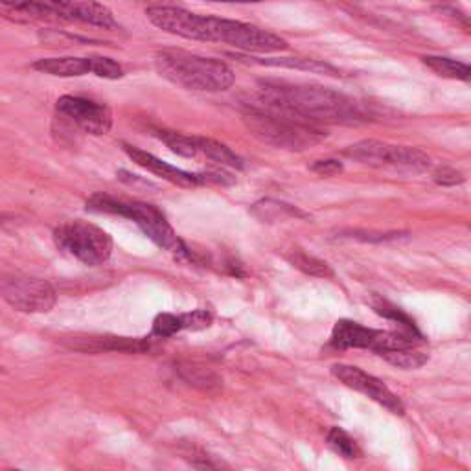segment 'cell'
<instances>
[{
	"label": "cell",
	"mask_w": 471,
	"mask_h": 471,
	"mask_svg": "<svg viewBox=\"0 0 471 471\" xmlns=\"http://www.w3.org/2000/svg\"><path fill=\"white\" fill-rule=\"evenodd\" d=\"M146 17L166 33L191 39V41L225 43L247 54H272L289 49L286 39L254 24L200 15L179 6H149Z\"/></svg>",
	"instance_id": "obj_1"
},
{
	"label": "cell",
	"mask_w": 471,
	"mask_h": 471,
	"mask_svg": "<svg viewBox=\"0 0 471 471\" xmlns=\"http://www.w3.org/2000/svg\"><path fill=\"white\" fill-rule=\"evenodd\" d=\"M265 107L286 111L300 120L321 126H358L372 120L365 103L342 93L319 85L288 82H260V94L254 100Z\"/></svg>",
	"instance_id": "obj_2"
},
{
	"label": "cell",
	"mask_w": 471,
	"mask_h": 471,
	"mask_svg": "<svg viewBox=\"0 0 471 471\" xmlns=\"http://www.w3.org/2000/svg\"><path fill=\"white\" fill-rule=\"evenodd\" d=\"M244 122L254 138L277 149L306 151L328 137L324 128L300 120L286 111L265 107L258 102L247 103Z\"/></svg>",
	"instance_id": "obj_3"
},
{
	"label": "cell",
	"mask_w": 471,
	"mask_h": 471,
	"mask_svg": "<svg viewBox=\"0 0 471 471\" xmlns=\"http://www.w3.org/2000/svg\"><path fill=\"white\" fill-rule=\"evenodd\" d=\"M87 210L126 218L133 221L156 247L172 253L179 260L198 262L193 251L188 249V245L179 238L166 216L155 205L129 200H116L105 193H94L91 200H87Z\"/></svg>",
	"instance_id": "obj_4"
},
{
	"label": "cell",
	"mask_w": 471,
	"mask_h": 471,
	"mask_svg": "<svg viewBox=\"0 0 471 471\" xmlns=\"http://www.w3.org/2000/svg\"><path fill=\"white\" fill-rule=\"evenodd\" d=\"M155 68L164 80L188 91L221 93L234 85V70L214 58L186 50H161L155 54Z\"/></svg>",
	"instance_id": "obj_5"
},
{
	"label": "cell",
	"mask_w": 471,
	"mask_h": 471,
	"mask_svg": "<svg viewBox=\"0 0 471 471\" xmlns=\"http://www.w3.org/2000/svg\"><path fill=\"white\" fill-rule=\"evenodd\" d=\"M54 244L61 253L89 267L105 263L112 253L111 236L103 228L82 219L65 221L56 227Z\"/></svg>",
	"instance_id": "obj_6"
},
{
	"label": "cell",
	"mask_w": 471,
	"mask_h": 471,
	"mask_svg": "<svg viewBox=\"0 0 471 471\" xmlns=\"http://www.w3.org/2000/svg\"><path fill=\"white\" fill-rule=\"evenodd\" d=\"M344 155L351 161L369 166H390L409 172H425L431 168V156L418 147L392 146L379 140H361L344 149Z\"/></svg>",
	"instance_id": "obj_7"
},
{
	"label": "cell",
	"mask_w": 471,
	"mask_h": 471,
	"mask_svg": "<svg viewBox=\"0 0 471 471\" xmlns=\"http://www.w3.org/2000/svg\"><path fill=\"white\" fill-rule=\"evenodd\" d=\"M333 348L346 350V348H365L376 351L381 358L387 351L395 350H405V348H416L422 341L414 339L404 332H383V330H372L360 323L353 321H337L332 330L330 339Z\"/></svg>",
	"instance_id": "obj_8"
},
{
	"label": "cell",
	"mask_w": 471,
	"mask_h": 471,
	"mask_svg": "<svg viewBox=\"0 0 471 471\" xmlns=\"http://www.w3.org/2000/svg\"><path fill=\"white\" fill-rule=\"evenodd\" d=\"M3 298L17 311L22 313H49L56 302L58 295L50 282L24 277V274H8L0 282Z\"/></svg>",
	"instance_id": "obj_9"
},
{
	"label": "cell",
	"mask_w": 471,
	"mask_h": 471,
	"mask_svg": "<svg viewBox=\"0 0 471 471\" xmlns=\"http://www.w3.org/2000/svg\"><path fill=\"white\" fill-rule=\"evenodd\" d=\"M31 68L56 77H80L85 74H94L103 77V80H120V77H124L122 65L103 56L47 58L35 61Z\"/></svg>",
	"instance_id": "obj_10"
},
{
	"label": "cell",
	"mask_w": 471,
	"mask_h": 471,
	"mask_svg": "<svg viewBox=\"0 0 471 471\" xmlns=\"http://www.w3.org/2000/svg\"><path fill=\"white\" fill-rule=\"evenodd\" d=\"M56 111L65 120L93 137L107 135L112 128V112L105 103L84 96H61L56 102Z\"/></svg>",
	"instance_id": "obj_11"
},
{
	"label": "cell",
	"mask_w": 471,
	"mask_h": 471,
	"mask_svg": "<svg viewBox=\"0 0 471 471\" xmlns=\"http://www.w3.org/2000/svg\"><path fill=\"white\" fill-rule=\"evenodd\" d=\"M39 15L41 19H56V21H67V22H82L103 30H118V26L112 12L98 3H39Z\"/></svg>",
	"instance_id": "obj_12"
},
{
	"label": "cell",
	"mask_w": 471,
	"mask_h": 471,
	"mask_svg": "<svg viewBox=\"0 0 471 471\" xmlns=\"http://www.w3.org/2000/svg\"><path fill=\"white\" fill-rule=\"evenodd\" d=\"M332 374L342 385L361 392V395L369 396L370 400H374L376 404H379L381 407H385L392 414H398V416L405 414V407H404L402 400L395 395V392H392L381 379L367 374L365 370H361L358 367H351V365H341L339 363V365L332 367Z\"/></svg>",
	"instance_id": "obj_13"
},
{
	"label": "cell",
	"mask_w": 471,
	"mask_h": 471,
	"mask_svg": "<svg viewBox=\"0 0 471 471\" xmlns=\"http://www.w3.org/2000/svg\"><path fill=\"white\" fill-rule=\"evenodd\" d=\"M126 155L129 156V159L144 168L146 172L156 175V177H161L175 186H181V188H195V186H200V184H207L210 181L214 182H225V175L221 173H191V172H184L177 166H172L164 161H161L159 156H155L137 146H131V144H122Z\"/></svg>",
	"instance_id": "obj_14"
},
{
	"label": "cell",
	"mask_w": 471,
	"mask_h": 471,
	"mask_svg": "<svg viewBox=\"0 0 471 471\" xmlns=\"http://www.w3.org/2000/svg\"><path fill=\"white\" fill-rule=\"evenodd\" d=\"M63 344L80 351H124V353H146L155 348L153 337H116V335H87L68 337Z\"/></svg>",
	"instance_id": "obj_15"
},
{
	"label": "cell",
	"mask_w": 471,
	"mask_h": 471,
	"mask_svg": "<svg viewBox=\"0 0 471 471\" xmlns=\"http://www.w3.org/2000/svg\"><path fill=\"white\" fill-rule=\"evenodd\" d=\"M212 313L207 309H195L190 313H181V315H173V313H161L153 321V328L149 337L156 339H168L182 330L200 332L212 326Z\"/></svg>",
	"instance_id": "obj_16"
},
{
	"label": "cell",
	"mask_w": 471,
	"mask_h": 471,
	"mask_svg": "<svg viewBox=\"0 0 471 471\" xmlns=\"http://www.w3.org/2000/svg\"><path fill=\"white\" fill-rule=\"evenodd\" d=\"M230 58L244 61V63H253V65H263V67H280V68H293V70H304V72H311V74H323V76H332V77H342L344 74L326 63V61H319V59H309V58H251V56H242V54H230Z\"/></svg>",
	"instance_id": "obj_17"
},
{
	"label": "cell",
	"mask_w": 471,
	"mask_h": 471,
	"mask_svg": "<svg viewBox=\"0 0 471 471\" xmlns=\"http://www.w3.org/2000/svg\"><path fill=\"white\" fill-rule=\"evenodd\" d=\"M198 149L201 156H207L209 161L218 163L219 166H227V168H236V170H242L244 168V159L234 153L228 146L214 140V138H207V137H198Z\"/></svg>",
	"instance_id": "obj_18"
},
{
	"label": "cell",
	"mask_w": 471,
	"mask_h": 471,
	"mask_svg": "<svg viewBox=\"0 0 471 471\" xmlns=\"http://www.w3.org/2000/svg\"><path fill=\"white\" fill-rule=\"evenodd\" d=\"M422 63L433 70L437 76L446 77V80H458L471 84V65L451 59V58H442V56H423Z\"/></svg>",
	"instance_id": "obj_19"
},
{
	"label": "cell",
	"mask_w": 471,
	"mask_h": 471,
	"mask_svg": "<svg viewBox=\"0 0 471 471\" xmlns=\"http://www.w3.org/2000/svg\"><path fill=\"white\" fill-rule=\"evenodd\" d=\"M253 216H256L262 221H279L286 218H295V219H309V214L300 210L298 207L274 201V200H262L251 209Z\"/></svg>",
	"instance_id": "obj_20"
},
{
	"label": "cell",
	"mask_w": 471,
	"mask_h": 471,
	"mask_svg": "<svg viewBox=\"0 0 471 471\" xmlns=\"http://www.w3.org/2000/svg\"><path fill=\"white\" fill-rule=\"evenodd\" d=\"M372 307L374 311L378 313V315L392 321V323H398L402 326V332L414 337V339H422L423 341V335L420 333L418 326L414 324V321L407 315V313L400 307H396L395 304H390L388 300L381 298V297H374L372 298Z\"/></svg>",
	"instance_id": "obj_21"
},
{
	"label": "cell",
	"mask_w": 471,
	"mask_h": 471,
	"mask_svg": "<svg viewBox=\"0 0 471 471\" xmlns=\"http://www.w3.org/2000/svg\"><path fill=\"white\" fill-rule=\"evenodd\" d=\"M182 458L198 471H234L223 458L216 457L214 453L200 448V446H188L181 451Z\"/></svg>",
	"instance_id": "obj_22"
},
{
	"label": "cell",
	"mask_w": 471,
	"mask_h": 471,
	"mask_svg": "<svg viewBox=\"0 0 471 471\" xmlns=\"http://www.w3.org/2000/svg\"><path fill=\"white\" fill-rule=\"evenodd\" d=\"M288 260H289L291 265H295L302 272L309 274V277H317V279H330V277H333V269L324 260H319L315 256H311V254L304 253L302 249H293L288 254Z\"/></svg>",
	"instance_id": "obj_23"
},
{
	"label": "cell",
	"mask_w": 471,
	"mask_h": 471,
	"mask_svg": "<svg viewBox=\"0 0 471 471\" xmlns=\"http://www.w3.org/2000/svg\"><path fill=\"white\" fill-rule=\"evenodd\" d=\"M155 137L159 138L161 142H164L173 153H177L181 156H186V159H193V156H200L198 137H190V135L166 131V129L155 131Z\"/></svg>",
	"instance_id": "obj_24"
},
{
	"label": "cell",
	"mask_w": 471,
	"mask_h": 471,
	"mask_svg": "<svg viewBox=\"0 0 471 471\" xmlns=\"http://www.w3.org/2000/svg\"><path fill=\"white\" fill-rule=\"evenodd\" d=\"M387 363H390L392 367H398L404 370H414L423 367L429 358L427 353H423L422 350L416 348H405V350H395V351H387L381 356Z\"/></svg>",
	"instance_id": "obj_25"
},
{
	"label": "cell",
	"mask_w": 471,
	"mask_h": 471,
	"mask_svg": "<svg viewBox=\"0 0 471 471\" xmlns=\"http://www.w3.org/2000/svg\"><path fill=\"white\" fill-rule=\"evenodd\" d=\"M326 440H328L330 448H332L335 453H339L341 457H344V458H360V457L363 455L361 449H360V446H358V442L353 440V439L346 433V431H342L341 427H332V429L328 431Z\"/></svg>",
	"instance_id": "obj_26"
},
{
	"label": "cell",
	"mask_w": 471,
	"mask_h": 471,
	"mask_svg": "<svg viewBox=\"0 0 471 471\" xmlns=\"http://www.w3.org/2000/svg\"><path fill=\"white\" fill-rule=\"evenodd\" d=\"M179 374L184 381H188L190 385L193 387H200V388H205V390H210L212 387H219V379L216 374L209 372L207 369H201V367H195V365H190V363H184V365H179Z\"/></svg>",
	"instance_id": "obj_27"
},
{
	"label": "cell",
	"mask_w": 471,
	"mask_h": 471,
	"mask_svg": "<svg viewBox=\"0 0 471 471\" xmlns=\"http://www.w3.org/2000/svg\"><path fill=\"white\" fill-rule=\"evenodd\" d=\"M404 236L402 232H372V230H344L341 232V238H351V240H360V242H390V240H396Z\"/></svg>",
	"instance_id": "obj_28"
},
{
	"label": "cell",
	"mask_w": 471,
	"mask_h": 471,
	"mask_svg": "<svg viewBox=\"0 0 471 471\" xmlns=\"http://www.w3.org/2000/svg\"><path fill=\"white\" fill-rule=\"evenodd\" d=\"M433 181L439 184V186H458L466 181V177L457 172L455 168H449V166H440L433 172Z\"/></svg>",
	"instance_id": "obj_29"
},
{
	"label": "cell",
	"mask_w": 471,
	"mask_h": 471,
	"mask_svg": "<svg viewBox=\"0 0 471 471\" xmlns=\"http://www.w3.org/2000/svg\"><path fill=\"white\" fill-rule=\"evenodd\" d=\"M309 170H311L313 173L323 175V177H333V175H337V173L342 172V164H341L339 161H335V159H323V161H315V163H313V164L309 166Z\"/></svg>",
	"instance_id": "obj_30"
},
{
	"label": "cell",
	"mask_w": 471,
	"mask_h": 471,
	"mask_svg": "<svg viewBox=\"0 0 471 471\" xmlns=\"http://www.w3.org/2000/svg\"><path fill=\"white\" fill-rule=\"evenodd\" d=\"M439 10H440L442 13H446L448 17H451L453 21H457L464 31L471 33V17H469V15L462 13L460 10H457V8H453V6H439Z\"/></svg>",
	"instance_id": "obj_31"
},
{
	"label": "cell",
	"mask_w": 471,
	"mask_h": 471,
	"mask_svg": "<svg viewBox=\"0 0 471 471\" xmlns=\"http://www.w3.org/2000/svg\"><path fill=\"white\" fill-rule=\"evenodd\" d=\"M8 471H21V469H8Z\"/></svg>",
	"instance_id": "obj_32"
}]
</instances>
